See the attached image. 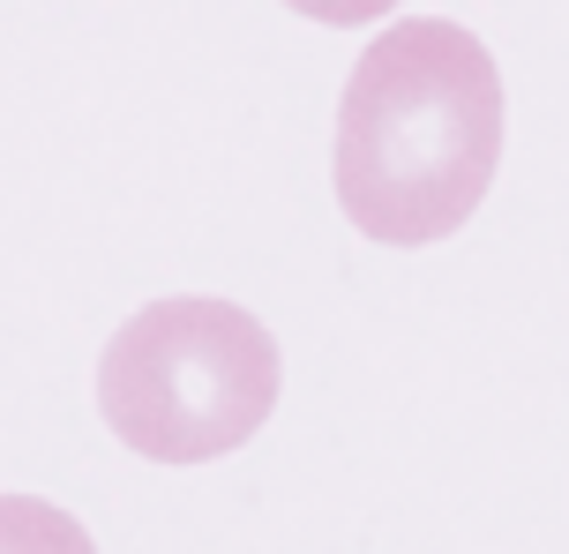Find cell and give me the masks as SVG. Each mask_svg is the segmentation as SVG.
I'll return each mask as SVG.
<instances>
[{
	"instance_id": "2",
	"label": "cell",
	"mask_w": 569,
	"mask_h": 554,
	"mask_svg": "<svg viewBox=\"0 0 569 554\" xmlns=\"http://www.w3.org/2000/svg\"><path fill=\"white\" fill-rule=\"evenodd\" d=\"M278 338L210 292L150 300L98 360V412L150 465H210L278 412Z\"/></svg>"
},
{
	"instance_id": "4",
	"label": "cell",
	"mask_w": 569,
	"mask_h": 554,
	"mask_svg": "<svg viewBox=\"0 0 569 554\" xmlns=\"http://www.w3.org/2000/svg\"><path fill=\"white\" fill-rule=\"evenodd\" d=\"M292 16H308V23H330V30H360L375 16H390L398 0H284Z\"/></svg>"
},
{
	"instance_id": "1",
	"label": "cell",
	"mask_w": 569,
	"mask_h": 554,
	"mask_svg": "<svg viewBox=\"0 0 569 554\" xmlns=\"http://www.w3.org/2000/svg\"><path fill=\"white\" fill-rule=\"evenodd\" d=\"M502 165V75L465 23L405 16L352 60L338 98V210L382 248H435Z\"/></svg>"
},
{
	"instance_id": "3",
	"label": "cell",
	"mask_w": 569,
	"mask_h": 554,
	"mask_svg": "<svg viewBox=\"0 0 569 554\" xmlns=\"http://www.w3.org/2000/svg\"><path fill=\"white\" fill-rule=\"evenodd\" d=\"M0 554H98V540L46 495H0Z\"/></svg>"
}]
</instances>
